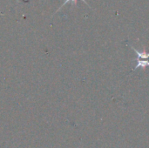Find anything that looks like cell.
I'll return each instance as SVG.
<instances>
[{
  "label": "cell",
  "instance_id": "cell-1",
  "mask_svg": "<svg viewBox=\"0 0 149 148\" xmlns=\"http://www.w3.org/2000/svg\"><path fill=\"white\" fill-rule=\"evenodd\" d=\"M146 66H149V61L147 59H137V64L136 66L134 67V70L141 67V68H145Z\"/></svg>",
  "mask_w": 149,
  "mask_h": 148
},
{
  "label": "cell",
  "instance_id": "cell-2",
  "mask_svg": "<svg viewBox=\"0 0 149 148\" xmlns=\"http://www.w3.org/2000/svg\"><path fill=\"white\" fill-rule=\"evenodd\" d=\"M134 49V51H135V53L138 56L139 59H148L149 58V52H146V51H139L138 50H136L135 48L132 47Z\"/></svg>",
  "mask_w": 149,
  "mask_h": 148
},
{
  "label": "cell",
  "instance_id": "cell-3",
  "mask_svg": "<svg viewBox=\"0 0 149 148\" xmlns=\"http://www.w3.org/2000/svg\"><path fill=\"white\" fill-rule=\"evenodd\" d=\"M71 1H76V0H65V1L64 2V3H63V4H62V5H61V6L59 7V9H58V10H60V9H61V8H62L63 6H65V4H66V3H68V2H71ZM82 1H84V2H85V3H86V4H87V3H86V0H82Z\"/></svg>",
  "mask_w": 149,
  "mask_h": 148
}]
</instances>
